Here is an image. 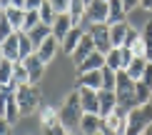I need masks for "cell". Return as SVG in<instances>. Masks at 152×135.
I'll return each mask as SVG.
<instances>
[{
  "instance_id": "obj_1",
  "label": "cell",
  "mask_w": 152,
  "mask_h": 135,
  "mask_svg": "<svg viewBox=\"0 0 152 135\" xmlns=\"http://www.w3.org/2000/svg\"><path fill=\"white\" fill-rule=\"evenodd\" d=\"M82 115L85 113H82V105H80V93L72 90V93L65 98L62 108H60V123L67 128V133H70V130H75V128H80Z\"/></svg>"
},
{
  "instance_id": "obj_2",
  "label": "cell",
  "mask_w": 152,
  "mask_h": 135,
  "mask_svg": "<svg viewBox=\"0 0 152 135\" xmlns=\"http://www.w3.org/2000/svg\"><path fill=\"white\" fill-rule=\"evenodd\" d=\"M115 93H117V108H122V110H127V113H132L137 108L135 80H132L125 70L117 73V88H115Z\"/></svg>"
},
{
  "instance_id": "obj_30",
  "label": "cell",
  "mask_w": 152,
  "mask_h": 135,
  "mask_svg": "<svg viewBox=\"0 0 152 135\" xmlns=\"http://www.w3.org/2000/svg\"><path fill=\"white\" fill-rule=\"evenodd\" d=\"M107 68H112V70H122V53H120V48H115L110 55H107Z\"/></svg>"
},
{
  "instance_id": "obj_39",
  "label": "cell",
  "mask_w": 152,
  "mask_h": 135,
  "mask_svg": "<svg viewBox=\"0 0 152 135\" xmlns=\"http://www.w3.org/2000/svg\"><path fill=\"white\" fill-rule=\"evenodd\" d=\"M70 135H72V133H70Z\"/></svg>"
},
{
  "instance_id": "obj_25",
  "label": "cell",
  "mask_w": 152,
  "mask_h": 135,
  "mask_svg": "<svg viewBox=\"0 0 152 135\" xmlns=\"http://www.w3.org/2000/svg\"><path fill=\"white\" fill-rule=\"evenodd\" d=\"M87 15V3L82 0H70V18H72V25L80 28V20Z\"/></svg>"
},
{
  "instance_id": "obj_14",
  "label": "cell",
  "mask_w": 152,
  "mask_h": 135,
  "mask_svg": "<svg viewBox=\"0 0 152 135\" xmlns=\"http://www.w3.org/2000/svg\"><path fill=\"white\" fill-rule=\"evenodd\" d=\"M80 133L82 135H97V133H102V118L100 115H82V120H80Z\"/></svg>"
},
{
  "instance_id": "obj_27",
  "label": "cell",
  "mask_w": 152,
  "mask_h": 135,
  "mask_svg": "<svg viewBox=\"0 0 152 135\" xmlns=\"http://www.w3.org/2000/svg\"><path fill=\"white\" fill-rule=\"evenodd\" d=\"M30 55H35V45L28 33H20V63H25Z\"/></svg>"
},
{
  "instance_id": "obj_37",
  "label": "cell",
  "mask_w": 152,
  "mask_h": 135,
  "mask_svg": "<svg viewBox=\"0 0 152 135\" xmlns=\"http://www.w3.org/2000/svg\"><path fill=\"white\" fill-rule=\"evenodd\" d=\"M145 135H152V125H150V128H147V133H145Z\"/></svg>"
},
{
  "instance_id": "obj_3",
  "label": "cell",
  "mask_w": 152,
  "mask_h": 135,
  "mask_svg": "<svg viewBox=\"0 0 152 135\" xmlns=\"http://www.w3.org/2000/svg\"><path fill=\"white\" fill-rule=\"evenodd\" d=\"M152 125V105H140L127 115V133L125 135H145Z\"/></svg>"
},
{
  "instance_id": "obj_36",
  "label": "cell",
  "mask_w": 152,
  "mask_h": 135,
  "mask_svg": "<svg viewBox=\"0 0 152 135\" xmlns=\"http://www.w3.org/2000/svg\"><path fill=\"white\" fill-rule=\"evenodd\" d=\"M140 8H145V10H152V0H142V3H140Z\"/></svg>"
},
{
  "instance_id": "obj_10",
  "label": "cell",
  "mask_w": 152,
  "mask_h": 135,
  "mask_svg": "<svg viewBox=\"0 0 152 135\" xmlns=\"http://www.w3.org/2000/svg\"><path fill=\"white\" fill-rule=\"evenodd\" d=\"M92 53H97V48H95V40H92V35H90V33H85V38H82L80 45H77V50L72 53V63L80 68V65H82V63H85Z\"/></svg>"
},
{
  "instance_id": "obj_22",
  "label": "cell",
  "mask_w": 152,
  "mask_h": 135,
  "mask_svg": "<svg viewBox=\"0 0 152 135\" xmlns=\"http://www.w3.org/2000/svg\"><path fill=\"white\" fill-rule=\"evenodd\" d=\"M58 123H60V110L45 105L40 110V125H42V130H48V128H53V125H58Z\"/></svg>"
},
{
  "instance_id": "obj_8",
  "label": "cell",
  "mask_w": 152,
  "mask_h": 135,
  "mask_svg": "<svg viewBox=\"0 0 152 135\" xmlns=\"http://www.w3.org/2000/svg\"><path fill=\"white\" fill-rule=\"evenodd\" d=\"M0 8H3V15L10 20L12 30H15V33H23L25 15H28V13H25V10H20V8H15V3H8V0H3V5H0Z\"/></svg>"
},
{
  "instance_id": "obj_35",
  "label": "cell",
  "mask_w": 152,
  "mask_h": 135,
  "mask_svg": "<svg viewBox=\"0 0 152 135\" xmlns=\"http://www.w3.org/2000/svg\"><path fill=\"white\" fill-rule=\"evenodd\" d=\"M0 135H12L10 133V123H5V120H3V125H0Z\"/></svg>"
},
{
  "instance_id": "obj_16",
  "label": "cell",
  "mask_w": 152,
  "mask_h": 135,
  "mask_svg": "<svg viewBox=\"0 0 152 135\" xmlns=\"http://www.w3.org/2000/svg\"><path fill=\"white\" fill-rule=\"evenodd\" d=\"M107 65V58L102 53H92L90 58H87L85 63L77 68V75H85V73H95V70H102Z\"/></svg>"
},
{
  "instance_id": "obj_24",
  "label": "cell",
  "mask_w": 152,
  "mask_h": 135,
  "mask_svg": "<svg viewBox=\"0 0 152 135\" xmlns=\"http://www.w3.org/2000/svg\"><path fill=\"white\" fill-rule=\"evenodd\" d=\"M145 70H147V58H135L125 73H127L135 83H140V80H142V75H145Z\"/></svg>"
},
{
  "instance_id": "obj_9",
  "label": "cell",
  "mask_w": 152,
  "mask_h": 135,
  "mask_svg": "<svg viewBox=\"0 0 152 135\" xmlns=\"http://www.w3.org/2000/svg\"><path fill=\"white\" fill-rule=\"evenodd\" d=\"M77 93H80L82 113H87V115H100V95H97V90L77 88Z\"/></svg>"
},
{
  "instance_id": "obj_17",
  "label": "cell",
  "mask_w": 152,
  "mask_h": 135,
  "mask_svg": "<svg viewBox=\"0 0 152 135\" xmlns=\"http://www.w3.org/2000/svg\"><path fill=\"white\" fill-rule=\"evenodd\" d=\"M58 48H60V43H58V40H55V38H53V35H50V38H48V40H45V43H42V45H40V48H37V50H35V55H37V58H40V60H42V63H45V65H48V63H50V60H53V58H55V53H58Z\"/></svg>"
},
{
  "instance_id": "obj_20",
  "label": "cell",
  "mask_w": 152,
  "mask_h": 135,
  "mask_svg": "<svg viewBox=\"0 0 152 135\" xmlns=\"http://www.w3.org/2000/svg\"><path fill=\"white\" fill-rule=\"evenodd\" d=\"M82 38H85V30H82V28H72V30H70V35L62 40V50H65L67 55H72L75 50H77V45H80Z\"/></svg>"
},
{
  "instance_id": "obj_21",
  "label": "cell",
  "mask_w": 152,
  "mask_h": 135,
  "mask_svg": "<svg viewBox=\"0 0 152 135\" xmlns=\"http://www.w3.org/2000/svg\"><path fill=\"white\" fill-rule=\"evenodd\" d=\"M130 28H132V25H127V23H120V25H112V28H110L112 48H122V45H125V38H127Z\"/></svg>"
},
{
  "instance_id": "obj_38",
  "label": "cell",
  "mask_w": 152,
  "mask_h": 135,
  "mask_svg": "<svg viewBox=\"0 0 152 135\" xmlns=\"http://www.w3.org/2000/svg\"><path fill=\"white\" fill-rule=\"evenodd\" d=\"M97 135H102V133H97Z\"/></svg>"
},
{
  "instance_id": "obj_29",
  "label": "cell",
  "mask_w": 152,
  "mask_h": 135,
  "mask_svg": "<svg viewBox=\"0 0 152 135\" xmlns=\"http://www.w3.org/2000/svg\"><path fill=\"white\" fill-rule=\"evenodd\" d=\"M117 73L120 70H112V68H102V90H115L117 88Z\"/></svg>"
},
{
  "instance_id": "obj_15",
  "label": "cell",
  "mask_w": 152,
  "mask_h": 135,
  "mask_svg": "<svg viewBox=\"0 0 152 135\" xmlns=\"http://www.w3.org/2000/svg\"><path fill=\"white\" fill-rule=\"evenodd\" d=\"M77 88H87V90H102V70H95V73H85L77 75Z\"/></svg>"
},
{
  "instance_id": "obj_33",
  "label": "cell",
  "mask_w": 152,
  "mask_h": 135,
  "mask_svg": "<svg viewBox=\"0 0 152 135\" xmlns=\"http://www.w3.org/2000/svg\"><path fill=\"white\" fill-rule=\"evenodd\" d=\"M142 83L147 88H152V63H147V70H145V75H142Z\"/></svg>"
},
{
  "instance_id": "obj_13",
  "label": "cell",
  "mask_w": 152,
  "mask_h": 135,
  "mask_svg": "<svg viewBox=\"0 0 152 135\" xmlns=\"http://www.w3.org/2000/svg\"><path fill=\"white\" fill-rule=\"evenodd\" d=\"M23 65L28 68V75H30V85H37V83H40V78H42V73H45V63H42L37 55H30L28 60L23 63Z\"/></svg>"
},
{
  "instance_id": "obj_26",
  "label": "cell",
  "mask_w": 152,
  "mask_h": 135,
  "mask_svg": "<svg viewBox=\"0 0 152 135\" xmlns=\"http://www.w3.org/2000/svg\"><path fill=\"white\" fill-rule=\"evenodd\" d=\"M12 75H15V63L10 60H0V85H10L12 83Z\"/></svg>"
},
{
  "instance_id": "obj_12",
  "label": "cell",
  "mask_w": 152,
  "mask_h": 135,
  "mask_svg": "<svg viewBox=\"0 0 152 135\" xmlns=\"http://www.w3.org/2000/svg\"><path fill=\"white\" fill-rule=\"evenodd\" d=\"M100 118H107V115H112L117 110V93L115 90H100Z\"/></svg>"
},
{
  "instance_id": "obj_11",
  "label": "cell",
  "mask_w": 152,
  "mask_h": 135,
  "mask_svg": "<svg viewBox=\"0 0 152 135\" xmlns=\"http://www.w3.org/2000/svg\"><path fill=\"white\" fill-rule=\"evenodd\" d=\"M0 50H3V58H5V60H10V63H20V33L10 35L8 40H3Z\"/></svg>"
},
{
  "instance_id": "obj_31",
  "label": "cell",
  "mask_w": 152,
  "mask_h": 135,
  "mask_svg": "<svg viewBox=\"0 0 152 135\" xmlns=\"http://www.w3.org/2000/svg\"><path fill=\"white\" fill-rule=\"evenodd\" d=\"M53 10L58 15H65V13H70V3L67 0H53Z\"/></svg>"
},
{
  "instance_id": "obj_6",
  "label": "cell",
  "mask_w": 152,
  "mask_h": 135,
  "mask_svg": "<svg viewBox=\"0 0 152 135\" xmlns=\"http://www.w3.org/2000/svg\"><path fill=\"white\" fill-rule=\"evenodd\" d=\"M87 33L92 35L97 53H102L105 58L115 50V48H112V38H110V25H90V30H87Z\"/></svg>"
},
{
  "instance_id": "obj_34",
  "label": "cell",
  "mask_w": 152,
  "mask_h": 135,
  "mask_svg": "<svg viewBox=\"0 0 152 135\" xmlns=\"http://www.w3.org/2000/svg\"><path fill=\"white\" fill-rule=\"evenodd\" d=\"M125 13H130V10H135V8H140V3H137V0H125Z\"/></svg>"
},
{
  "instance_id": "obj_28",
  "label": "cell",
  "mask_w": 152,
  "mask_h": 135,
  "mask_svg": "<svg viewBox=\"0 0 152 135\" xmlns=\"http://www.w3.org/2000/svg\"><path fill=\"white\" fill-rule=\"evenodd\" d=\"M135 95H137V108L140 105H150V98H152V88H147L145 83H135Z\"/></svg>"
},
{
  "instance_id": "obj_18",
  "label": "cell",
  "mask_w": 152,
  "mask_h": 135,
  "mask_svg": "<svg viewBox=\"0 0 152 135\" xmlns=\"http://www.w3.org/2000/svg\"><path fill=\"white\" fill-rule=\"evenodd\" d=\"M127 18V13H125V5L122 0H110V18H107V25H120V23H127L125 20Z\"/></svg>"
},
{
  "instance_id": "obj_23",
  "label": "cell",
  "mask_w": 152,
  "mask_h": 135,
  "mask_svg": "<svg viewBox=\"0 0 152 135\" xmlns=\"http://www.w3.org/2000/svg\"><path fill=\"white\" fill-rule=\"evenodd\" d=\"M40 23L42 25H48V28H53L55 20H58V13L53 10V0H42V5H40Z\"/></svg>"
},
{
  "instance_id": "obj_7",
  "label": "cell",
  "mask_w": 152,
  "mask_h": 135,
  "mask_svg": "<svg viewBox=\"0 0 152 135\" xmlns=\"http://www.w3.org/2000/svg\"><path fill=\"white\" fill-rule=\"evenodd\" d=\"M87 18H90L92 25H107L110 3L107 0H92V3H87Z\"/></svg>"
},
{
  "instance_id": "obj_32",
  "label": "cell",
  "mask_w": 152,
  "mask_h": 135,
  "mask_svg": "<svg viewBox=\"0 0 152 135\" xmlns=\"http://www.w3.org/2000/svg\"><path fill=\"white\" fill-rule=\"evenodd\" d=\"M45 135H70V133H67V128L62 125V123H58V125L48 128V130H45Z\"/></svg>"
},
{
  "instance_id": "obj_5",
  "label": "cell",
  "mask_w": 152,
  "mask_h": 135,
  "mask_svg": "<svg viewBox=\"0 0 152 135\" xmlns=\"http://www.w3.org/2000/svg\"><path fill=\"white\" fill-rule=\"evenodd\" d=\"M127 110L117 108L112 115H107L102 120V135H125L127 133Z\"/></svg>"
},
{
  "instance_id": "obj_4",
  "label": "cell",
  "mask_w": 152,
  "mask_h": 135,
  "mask_svg": "<svg viewBox=\"0 0 152 135\" xmlns=\"http://www.w3.org/2000/svg\"><path fill=\"white\" fill-rule=\"evenodd\" d=\"M15 100H18V108H20L23 115H33L40 105V90L35 85H20L15 93Z\"/></svg>"
},
{
  "instance_id": "obj_19",
  "label": "cell",
  "mask_w": 152,
  "mask_h": 135,
  "mask_svg": "<svg viewBox=\"0 0 152 135\" xmlns=\"http://www.w3.org/2000/svg\"><path fill=\"white\" fill-rule=\"evenodd\" d=\"M20 108H18V100H15V95H12V98H8V100H3V120L5 123H15L18 118H20Z\"/></svg>"
}]
</instances>
